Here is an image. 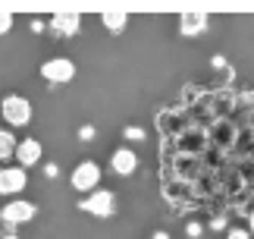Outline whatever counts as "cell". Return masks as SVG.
I'll list each match as a JSON object with an SVG mask.
<instances>
[{
    "instance_id": "obj_9",
    "label": "cell",
    "mask_w": 254,
    "mask_h": 239,
    "mask_svg": "<svg viewBox=\"0 0 254 239\" xmlns=\"http://www.w3.org/2000/svg\"><path fill=\"white\" fill-rule=\"evenodd\" d=\"M79 25H82V16L79 13H54V19H51V28H54V32H60V35H75V32H79Z\"/></svg>"
},
{
    "instance_id": "obj_15",
    "label": "cell",
    "mask_w": 254,
    "mask_h": 239,
    "mask_svg": "<svg viewBox=\"0 0 254 239\" xmlns=\"http://www.w3.org/2000/svg\"><path fill=\"white\" fill-rule=\"evenodd\" d=\"M126 135H129V138H135V142H138V138H144V132H141V129H126Z\"/></svg>"
},
{
    "instance_id": "obj_7",
    "label": "cell",
    "mask_w": 254,
    "mask_h": 239,
    "mask_svg": "<svg viewBox=\"0 0 254 239\" xmlns=\"http://www.w3.org/2000/svg\"><path fill=\"white\" fill-rule=\"evenodd\" d=\"M82 211L88 214H97V217H107V214H113V192H94L91 198H82Z\"/></svg>"
},
{
    "instance_id": "obj_13",
    "label": "cell",
    "mask_w": 254,
    "mask_h": 239,
    "mask_svg": "<svg viewBox=\"0 0 254 239\" xmlns=\"http://www.w3.org/2000/svg\"><path fill=\"white\" fill-rule=\"evenodd\" d=\"M13 28V13H0V35H6Z\"/></svg>"
},
{
    "instance_id": "obj_18",
    "label": "cell",
    "mask_w": 254,
    "mask_h": 239,
    "mask_svg": "<svg viewBox=\"0 0 254 239\" xmlns=\"http://www.w3.org/2000/svg\"><path fill=\"white\" fill-rule=\"evenodd\" d=\"M157 239H167V236H163V233H160V236H157Z\"/></svg>"
},
{
    "instance_id": "obj_19",
    "label": "cell",
    "mask_w": 254,
    "mask_h": 239,
    "mask_svg": "<svg viewBox=\"0 0 254 239\" xmlns=\"http://www.w3.org/2000/svg\"><path fill=\"white\" fill-rule=\"evenodd\" d=\"M6 239H16V236H6Z\"/></svg>"
},
{
    "instance_id": "obj_6",
    "label": "cell",
    "mask_w": 254,
    "mask_h": 239,
    "mask_svg": "<svg viewBox=\"0 0 254 239\" xmlns=\"http://www.w3.org/2000/svg\"><path fill=\"white\" fill-rule=\"evenodd\" d=\"M110 170L116 176H132L138 170V154H135L132 148H116L113 157H110Z\"/></svg>"
},
{
    "instance_id": "obj_16",
    "label": "cell",
    "mask_w": 254,
    "mask_h": 239,
    "mask_svg": "<svg viewBox=\"0 0 254 239\" xmlns=\"http://www.w3.org/2000/svg\"><path fill=\"white\" fill-rule=\"evenodd\" d=\"M201 233V224H189V236H198Z\"/></svg>"
},
{
    "instance_id": "obj_8",
    "label": "cell",
    "mask_w": 254,
    "mask_h": 239,
    "mask_svg": "<svg viewBox=\"0 0 254 239\" xmlns=\"http://www.w3.org/2000/svg\"><path fill=\"white\" fill-rule=\"evenodd\" d=\"M16 161H19V167H35L38 161H41V142L38 138H22V142L16 145Z\"/></svg>"
},
{
    "instance_id": "obj_1",
    "label": "cell",
    "mask_w": 254,
    "mask_h": 239,
    "mask_svg": "<svg viewBox=\"0 0 254 239\" xmlns=\"http://www.w3.org/2000/svg\"><path fill=\"white\" fill-rule=\"evenodd\" d=\"M0 114H3V123H9V126H28L35 117V107L22 95H6L0 101Z\"/></svg>"
},
{
    "instance_id": "obj_12",
    "label": "cell",
    "mask_w": 254,
    "mask_h": 239,
    "mask_svg": "<svg viewBox=\"0 0 254 239\" xmlns=\"http://www.w3.org/2000/svg\"><path fill=\"white\" fill-rule=\"evenodd\" d=\"M16 135L9 132V129H0V161H6V157H16Z\"/></svg>"
},
{
    "instance_id": "obj_10",
    "label": "cell",
    "mask_w": 254,
    "mask_h": 239,
    "mask_svg": "<svg viewBox=\"0 0 254 239\" xmlns=\"http://www.w3.org/2000/svg\"><path fill=\"white\" fill-rule=\"evenodd\" d=\"M204 25H207V16H201V13H182L179 32L182 35H198V32H204Z\"/></svg>"
},
{
    "instance_id": "obj_4",
    "label": "cell",
    "mask_w": 254,
    "mask_h": 239,
    "mask_svg": "<svg viewBox=\"0 0 254 239\" xmlns=\"http://www.w3.org/2000/svg\"><path fill=\"white\" fill-rule=\"evenodd\" d=\"M41 76L47 79V82H72L75 63L69 57H54V60H47V63L41 66Z\"/></svg>"
},
{
    "instance_id": "obj_11",
    "label": "cell",
    "mask_w": 254,
    "mask_h": 239,
    "mask_svg": "<svg viewBox=\"0 0 254 239\" xmlns=\"http://www.w3.org/2000/svg\"><path fill=\"white\" fill-rule=\"evenodd\" d=\"M101 22L110 28V32H123L126 22H129V16H126L123 9H104V13H101Z\"/></svg>"
},
{
    "instance_id": "obj_14",
    "label": "cell",
    "mask_w": 254,
    "mask_h": 239,
    "mask_svg": "<svg viewBox=\"0 0 254 239\" xmlns=\"http://www.w3.org/2000/svg\"><path fill=\"white\" fill-rule=\"evenodd\" d=\"M226 239H251V233H248V230H229Z\"/></svg>"
},
{
    "instance_id": "obj_2",
    "label": "cell",
    "mask_w": 254,
    "mask_h": 239,
    "mask_svg": "<svg viewBox=\"0 0 254 239\" xmlns=\"http://www.w3.org/2000/svg\"><path fill=\"white\" fill-rule=\"evenodd\" d=\"M38 214V208L28 202V198H13V202H6L0 208V221L9 224V227H19V224H28L32 217Z\"/></svg>"
},
{
    "instance_id": "obj_3",
    "label": "cell",
    "mask_w": 254,
    "mask_h": 239,
    "mask_svg": "<svg viewBox=\"0 0 254 239\" xmlns=\"http://www.w3.org/2000/svg\"><path fill=\"white\" fill-rule=\"evenodd\" d=\"M69 183H72L75 192H91V189H97V183H101V167H97L94 161H82L72 170Z\"/></svg>"
},
{
    "instance_id": "obj_5",
    "label": "cell",
    "mask_w": 254,
    "mask_h": 239,
    "mask_svg": "<svg viewBox=\"0 0 254 239\" xmlns=\"http://www.w3.org/2000/svg\"><path fill=\"white\" fill-rule=\"evenodd\" d=\"M28 186V173L22 167H3L0 170V195H19Z\"/></svg>"
},
{
    "instance_id": "obj_17",
    "label": "cell",
    "mask_w": 254,
    "mask_h": 239,
    "mask_svg": "<svg viewBox=\"0 0 254 239\" xmlns=\"http://www.w3.org/2000/svg\"><path fill=\"white\" fill-rule=\"evenodd\" d=\"M248 233H254V211H251V217H248Z\"/></svg>"
}]
</instances>
